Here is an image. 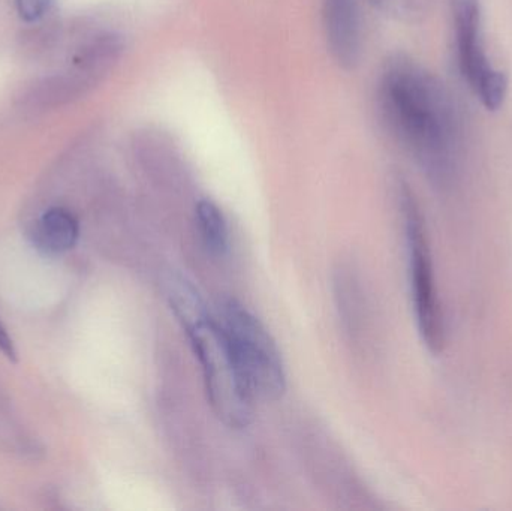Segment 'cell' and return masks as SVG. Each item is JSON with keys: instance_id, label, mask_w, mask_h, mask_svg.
<instances>
[{"instance_id": "1", "label": "cell", "mask_w": 512, "mask_h": 511, "mask_svg": "<svg viewBox=\"0 0 512 511\" xmlns=\"http://www.w3.org/2000/svg\"><path fill=\"white\" fill-rule=\"evenodd\" d=\"M379 101L391 131L424 168L444 176L459 147L456 108L444 84L423 66L399 57L388 63Z\"/></svg>"}, {"instance_id": "2", "label": "cell", "mask_w": 512, "mask_h": 511, "mask_svg": "<svg viewBox=\"0 0 512 511\" xmlns=\"http://www.w3.org/2000/svg\"><path fill=\"white\" fill-rule=\"evenodd\" d=\"M165 294L203 369L207 396L216 416L228 428H246L254 417L255 398L218 318L182 275L171 273L165 279Z\"/></svg>"}, {"instance_id": "3", "label": "cell", "mask_w": 512, "mask_h": 511, "mask_svg": "<svg viewBox=\"0 0 512 511\" xmlns=\"http://www.w3.org/2000/svg\"><path fill=\"white\" fill-rule=\"evenodd\" d=\"M213 314L233 347L254 398L279 399L286 389L285 368L276 342L261 321L231 297L219 300Z\"/></svg>"}, {"instance_id": "4", "label": "cell", "mask_w": 512, "mask_h": 511, "mask_svg": "<svg viewBox=\"0 0 512 511\" xmlns=\"http://www.w3.org/2000/svg\"><path fill=\"white\" fill-rule=\"evenodd\" d=\"M460 71L481 104L498 111L508 95V78L493 65L484 41L480 0H451Z\"/></svg>"}, {"instance_id": "5", "label": "cell", "mask_w": 512, "mask_h": 511, "mask_svg": "<svg viewBox=\"0 0 512 511\" xmlns=\"http://www.w3.org/2000/svg\"><path fill=\"white\" fill-rule=\"evenodd\" d=\"M400 198H402L403 216H405L412 300H414L418 330L426 347L432 353H439L444 344V326H442L441 308H439L438 294H436L426 228H424L420 209L406 186H403Z\"/></svg>"}, {"instance_id": "6", "label": "cell", "mask_w": 512, "mask_h": 511, "mask_svg": "<svg viewBox=\"0 0 512 511\" xmlns=\"http://www.w3.org/2000/svg\"><path fill=\"white\" fill-rule=\"evenodd\" d=\"M328 47L342 68L352 69L361 57V18L357 0H325Z\"/></svg>"}, {"instance_id": "7", "label": "cell", "mask_w": 512, "mask_h": 511, "mask_svg": "<svg viewBox=\"0 0 512 511\" xmlns=\"http://www.w3.org/2000/svg\"><path fill=\"white\" fill-rule=\"evenodd\" d=\"M30 237L36 251L47 257H60L77 245L80 225L69 210L53 207L36 221Z\"/></svg>"}, {"instance_id": "8", "label": "cell", "mask_w": 512, "mask_h": 511, "mask_svg": "<svg viewBox=\"0 0 512 511\" xmlns=\"http://www.w3.org/2000/svg\"><path fill=\"white\" fill-rule=\"evenodd\" d=\"M195 216L207 251L216 257H224L230 248V231L222 210L213 201L201 200L197 204Z\"/></svg>"}, {"instance_id": "9", "label": "cell", "mask_w": 512, "mask_h": 511, "mask_svg": "<svg viewBox=\"0 0 512 511\" xmlns=\"http://www.w3.org/2000/svg\"><path fill=\"white\" fill-rule=\"evenodd\" d=\"M369 2L387 14L406 18L417 14L421 0H369Z\"/></svg>"}, {"instance_id": "10", "label": "cell", "mask_w": 512, "mask_h": 511, "mask_svg": "<svg viewBox=\"0 0 512 511\" xmlns=\"http://www.w3.org/2000/svg\"><path fill=\"white\" fill-rule=\"evenodd\" d=\"M15 5L20 17L32 23L47 14L51 0H15Z\"/></svg>"}, {"instance_id": "11", "label": "cell", "mask_w": 512, "mask_h": 511, "mask_svg": "<svg viewBox=\"0 0 512 511\" xmlns=\"http://www.w3.org/2000/svg\"><path fill=\"white\" fill-rule=\"evenodd\" d=\"M0 351H2L9 360H12V362L17 359V351H15L14 341H12L8 330L5 329L2 321H0Z\"/></svg>"}]
</instances>
